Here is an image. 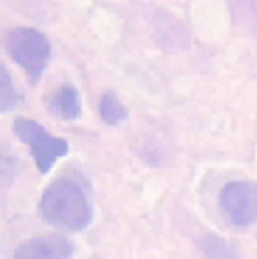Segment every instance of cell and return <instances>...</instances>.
Returning a JSON list of instances; mask_svg holds the SVG:
<instances>
[{
	"label": "cell",
	"instance_id": "1",
	"mask_svg": "<svg viewBox=\"0 0 257 259\" xmlns=\"http://www.w3.org/2000/svg\"><path fill=\"white\" fill-rule=\"evenodd\" d=\"M39 213L46 223L59 230L84 231L93 220V207L85 184L74 176L54 179L43 192Z\"/></svg>",
	"mask_w": 257,
	"mask_h": 259
},
{
	"label": "cell",
	"instance_id": "2",
	"mask_svg": "<svg viewBox=\"0 0 257 259\" xmlns=\"http://www.w3.org/2000/svg\"><path fill=\"white\" fill-rule=\"evenodd\" d=\"M4 48L9 56L25 71L31 84H36L49 63L51 46L41 31L30 26L12 28L4 36Z\"/></svg>",
	"mask_w": 257,
	"mask_h": 259
},
{
	"label": "cell",
	"instance_id": "3",
	"mask_svg": "<svg viewBox=\"0 0 257 259\" xmlns=\"http://www.w3.org/2000/svg\"><path fill=\"white\" fill-rule=\"evenodd\" d=\"M13 133L17 138L30 148V153L35 159L39 172L46 174L51 171L59 158H64L69 153V143L58 136H53L48 130L36 120L18 117L13 121Z\"/></svg>",
	"mask_w": 257,
	"mask_h": 259
},
{
	"label": "cell",
	"instance_id": "4",
	"mask_svg": "<svg viewBox=\"0 0 257 259\" xmlns=\"http://www.w3.org/2000/svg\"><path fill=\"white\" fill-rule=\"evenodd\" d=\"M220 207L236 227H251L257 222V184L234 181L223 187Z\"/></svg>",
	"mask_w": 257,
	"mask_h": 259
},
{
	"label": "cell",
	"instance_id": "5",
	"mask_svg": "<svg viewBox=\"0 0 257 259\" xmlns=\"http://www.w3.org/2000/svg\"><path fill=\"white\" fill-rule=\"evenodd\" d=\"M74 244L59 233H43L23 241L13 259H72Z\"/></svg>",
	"mask_w": 257,
	"mask_h": 259
},
{
	"label": "cell",
	"instance_id": "6",
	"mask_svg": "<svg viewBox=\"0 0 257 259\" xmlns=\"http://www.w3.org/2000/svg\"><path fill=\"white\" fill-rule=\"evenodd\" d=\"M46 107L58 118L66 121H74L82 113V102H80L79 91L71 84H64L54 89L48 94Z\"/></svg>",
	"mask_w": 257,
	"mask_h": 259
},
{
	"label": "cell",
	"instance_id": "7",
	"mask_svg": "<svg viewBox=\"0 0 257 259\" xmlns=\"http://www.w3.org/2000/svg\"><path fill=\"white\" fill-rule=\"evenodd\" d=\"M98 113H100V117H102V120L105 121V123L110 125V126L121 123V121L128 117V112H126L125 105L121 104L115 92H105L102 97H100Z\"/></svg>",
	"mask_w": 257,
	"mask_h": 259
},
{
	"label": "cell",
	"instance_id": "8",
	"mask_svg": "<svg viewBox=\"0 0 257 259\" xmlns=\"http://www.w3.org/2000/svg\"><path fill=\"white\" fill-rule=\"evenodd\" d=\"M0 95H2V112L15 110L22 104V95L13 85V80L4 66L0 71Z\"/></svg>",
	"mask_w": 257,
	"mask_h": 259
},
{
	"label": "cell",
	"instance_id": "9",
	"mask_svg": "<svg viewBox=\"0 0 257 259\" xmlns=\"http://www.w3.org/2000/svg\"><path fill=\"white\" fill-rule=\"evenodd\" d=\"M205 256L208 259H236L233 248L223 238H207L205 240Z\"/></svg>",
	"mask_w": 257,
	"mask_h": 259
}]
</instances>
